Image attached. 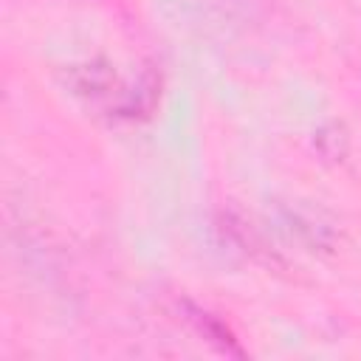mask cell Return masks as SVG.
<instances>
[{"label":"cell","mask_w":361,"mask_h":361,"mask_svg":"<svg viewBox=\"0 0 361 361\" xmlns=\"http://www.w3.org/2000/svg\"><path fill=\"white\" fill-rule=\"evenodd\" d=\"M71 87L76 96H82L87 102H110L118 96V99H124V110H133V96L121 93V82L110 68H102V65L73 68Z\"/></svg>","instance_id":"cell-1"}]
</instances>
